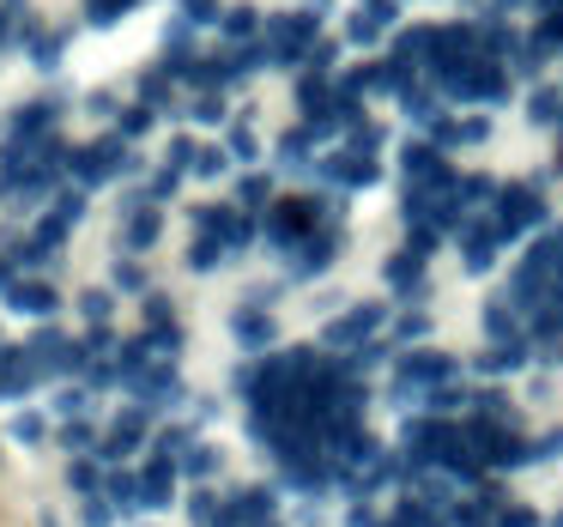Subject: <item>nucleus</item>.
I'll return each instance as SVG.
<instances>
[{"mask_svg": "<svg viewBox=\"0 0 563 527\" xmlns=\"http://www.w3.org/2000/svg\"><path fill=\"white\" fill-rule=\"evenodd\" d=\"M122 164H128V146H122V134H110V140H98V146H79L67 171H74L79 183H110Z\"/></svg>", "mask_w": 563, "mask_h": 527, "instance_id": "obj_1", "label": "nucleus"}, {"mask_svg": "<svg viewBox=\"0 0 563 527\" xmlns=\"http://www.w3.org/2000/svg\"><path fill=\"white\" fill-rule=\"evenodd\" d=\"M309 37H316V13L273 19V31H267V55H273V62H297V55L309 50Z\"/></svg>", "mask_w": 563, "mask_h": 527, "instance_id": "obj_2", "label": "nucleus"}, {"mask_svg": "<svg viewBox=\"0 0 563 527\" xmlns=\"http://www.w3.org/2000/svg\"><path fill=\"white\" fill-rule=\"evenodd\" d=\"M497 219H503V237H515L521 224L539 219V195H533V188H509V195H503V207H497Z\"/></svg>", "mask_w": 563, "mask_h": 527, "instance_id": "obj_3", "label": "nucleus"}, {"mask_svg": "<svg viewBox=\"0 0 563 527\" xmlns=\"http://www.w3.org/2000/svg\"><path fill=\"white\" fill-rule=\"evenodd\" d=\"M7 304L25 309V316H55V285H43V279H19V285H7Z\"/></svg>", "mask_w": 563, "mask_h": 527, "instance_id": "obj_4", "label": "nucleus"}, {"mask_svg": "<svg viewBox=\"0 0 563 527\" xmlns=\"http://www.w3.org/2000/svg\"><path fill=\"white\" fill-rule=\"evenodd\" d=\"M309 224H316V207H309V200H285V207L273 212V237H279V243H297Z\"/></svg>", "mask_w": 563, "mask_h": 527, "instance_id": "obj_5", "label": "nucleus"}, {"mask_svg": "<svg viewBox=\"0 0 563 527\" xmlns=\"http://www.w3.org/2000/svg\"><path fill=\"white\" fill-rule=\"evenodd\" d=\"M146 425H152L146 413H122L110 430H103V454H122V449H134V442L146 437Z\"/></svg>", "mask_w": 563, "mask_h": 527, "instance_id": "obj_6", "label": "nucleus"}, {"mask_svg": "<svg viewBox=\"0 0 563 527\" xmlns=\"http://www.w3.org/2000/svg\"><path fill=\"white\" fill-rule=\"evenodd\" d=\"M376 321H382V309H376V304H369V309H352L345 321H333V328H328V345H352V340H364V333L376 328Z\"/></svg>", "mask_w": 563, "mask_h": 527, "instance_id": "obj_7", "label": "nucleus"}, {"mask_svg": "<svg viewBox=\"0 0 563 527\" xmlns=\"http://www.w3.org/2000/svg\"><path fill=\"white\" fill-rule=\"evenodd\" d=\"M449 370H454V364H449L442 352H418V358H406V364H400V376L418 382V388H430V382H442Z\"/></svg>", "mask_w": 563, "mask_h": 527, "instance_id": "obj_8", "label": "nucleus"}, {"mask_svg": "<svg viewBox=\"0 0 563 527\" xmlns=\"http://www.w3.org/2000/svg\"><path fill=\"white\" fill-rule=\"evenodd\" d=\"M122 243L128 249H152V243H158V207H134V212H128Z\"/></svg>", "mask_w": 563, "mask_h": 527, "instance_id": "obj_9", "label": "nucleus"}, {"mask_svg": "<svg viewBox=\"0 0 563 527\" xmlns=\"http://www.w3.org/2000/svg\"><path fill=\"white\" fill-rule=\"evenodd\" d=\"M134 497H140V503H164V497H170V466H164V461H152L146 473H140Z\"/></svg>", "mask_w": 563, "mask_h": 527, "instance_id": "obj_10", "label": "nucleus"}, {"mask_svg": "<svg viewBox=\"0 0 563 527\" xmlns=\"http://www.w3.org/2000/svg\"><path fill=\"white\" fill-rule=\"evenodd\" d=\"M236 340H243V345H267L273 340V321L261 316V309H243V316H236Z\"/></svg>", "mask_w": 563, "mask_h": 527, "instance_id": "obj_11", "label": "nucleus"}, {"mask_svg": "<svg viewBox=\"0 0 563 527\" xmlns=\"http://www.w3.org/2000/svg\"><path fill=\"white\" fill-rule=\"evenodd\" d=\"M328 176H340V183H369V176H376V164L352 152V158H328Z\"/></svg>", "mask_w": 563, "mask_h": 527, "instance_id": "obj_12", "label": "nucleus"}, {"mask_svg": "<svg viewBox=\"0 0 563 527\" xmlns=\"http://www.w3.org/2000/svg\"><path fill=\"white\" fill-rule=\"evenodd\" d=\"M62 31H37V37H31V62H37V67H55V62H62Z\"/></svg>", "mask_w": 563, "mask_h": 527, "instance_id": "obj_13", "label": "nucleus"}, {"mask_svg": "<svg viewBox=\"0 0 563 527\" xmlns=\"http://www.w3.org/2000/svg\"><path fill=\"white\" fill-rule=\"evenodd\" d=\"M13 437H19V442H43V437H49V425H43L37 413H19V418H13Z\"/></svg>", "mask_w": 563, "mask_h": 527, "instance_id": "obj_14", "label": "nucleus"}, {"mask_svg": "<svg viewBox=\"0 0 563 527\" xmlns=\"http://www.w3.org/2000/svg\"><path fill=\"white\" fill-rule=\"evenodd\" d=\"M79 309H86L91 328H103V316H110V297H103V292H86V297H79Z\"/></svg>", "mask_w": 563, "mask_h": 527, "instance_id": "obj_15", "label": "nucleus"}, {"mask_svg": "<svg viewBox=\"0 0 563 527\" xmlns=\"http://www.w3.org/2000/svg\"><path fill=\"white\" fill-rule=\"evenodd\" d=\"M146 128H152V103H140V110H128V116H122V140L146 134Z\"/></svg>", "mask_w": 563, "mask_h": 527, "instance_id": "obj_16", "label": "nucleus"}, {"mask_svg": "<svg viewBox=\"0 0 563 527\" xmlns=\"http://www.w3.org/2000/svg\"><path fill=\"white\" fill-rule=\"evenodd\" d=\"M388 279H394V285H412V279H418V255H400V261H388Z\"/></svg>", "mask_w": 563, "mask_h": 527, "instance_id": "obj_17", "label": "nucleus"}, {"mask_svg": "<svg viewBox=\"0 0 563 527\" xmlns=\"http://www.w3.org/2000/svg\"><path fill=\"white\" fill-rule=\"evenodd\" d=\"M115 285H122V292H140V285H146V273H140L134 261H122V267H115Z\"/></svg>", "mask_w": 563, "mask_h": 527, "instance_id": "obj_18", "label": "nucleus"}, {"mask_svg": "<svg viewBox=\"0 0 563 527\" xmlns=\"http://www.w3.org/2000/svg\"><path fill=\"white\" fill-rule=\"evenodd\" d=\"M231 152L236 158H255V134H249V128H231Z\"/></svg>", "mask_w": 563, "mask_h": 527, "instance_id": "obj_19", "label": "nucleus"}, {"mask_svg": "<svg viewBox=\"0 0 563 527\" xmlns=\"http://www.w3.org/2000/svg\"><path fill=\"white\" fill-rule=\"evenodd\" d=\"M224 31H231V37H249V31H255V13H231V19H224Z\"/></svg>", "mask_w": 563, "mask_h": 527, "instance_id": "obj_20", "label": "nucleus"}, {"mask_svg": "<svg viewBox=\"0 0 563 527\" xmlns=\"http://www.w3.org/2000/svg\"><path fill=\"white\" fill-rule=\"evenodd\" d=\"M243 200H249V207H261V200H267V183H261V176H249V183H243Z\"/></svg>", "mask_w": 563, "mask_h": 527, "instance_id": "obj_21", "label": "nucleus"}, {"mask_svg": "<svg viewBox=\"0 0 563 527\" xmlns=\"http://www.w3.org/2000/svg\"><path fill=\"white\" fill-rule=\"evenodd\" d=\"M454 521H461V527H497V521H490L485 509H461V515H454Z\"/></svg>", "mask_w": 563, "mask_h": 527, "instance_id": "obj_22", "label": "nucleus"}, {"mask_svg": "<svg viewBox=\"0 0 563 527\" xmlns=\"http://www.w3.org/2000/svg\"><path fill=\"white\" fill-rule=\"evenodd\" d=\"M7 31H13V7H0V43H7Z\"/></svg>", "mask_w": 563, "mask_h": 527, "instance_id": "obj_23", "label": "nucleus"}]
</instances>
